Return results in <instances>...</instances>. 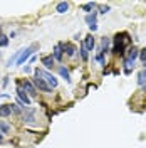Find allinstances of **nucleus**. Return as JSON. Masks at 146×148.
I'll return each mask as SVG.
<instances>
[{
	"instance_id": "f257e3e1",
	"label": "nucleus",
	"mask_w": 146,
	"mask_h": 148,
	"mask_svg": "<svg viewBox=\"0 0 146 148\" xmlns=\"http://www.w3.org/2000/svg\"><path fill=\"white\" fill-rule=\"evenodd\" d=\"M126 44H129V36L128 34H118L114 37V49H113V52L118 56H124Z\"/></svg>"
},
{
	"instance_id": "c85d7f7f",
	"label": "nucleus",
	"mask_w": 146,
	"mask_h": 148,
	"mask_svg": "<svg viewBox=\"0 0 146 148\" xmlns=\"http://www.w3.org/2000/svg\"><path fill=\"white\" fill-rule=\"evenodd\" d=\"M0 57H2V54H0Z\"/></svg>"
},
{
	"instance_id": "4be33fe9",
	"label": "nucleus",
	"mask_w": 146,
	"mask_h": 148,
	"mask_svg": "<svg viewBox=\"0 0 146 148\" xmlns=\"http://www.w3.org/2000/svg\"><path fill=\"white\" fill-rule=\"evenodd\" d=\"M5 46H9V39L5 36H0V47H5Z\"/></svg>"
},
{
	"instance_id": "aec40b11",
	"label": "nucleus",
	"mask_w": 146,
	"mask_h": 148,
	"mask_svg": "<svg viewBox=\"0 0 146 148\" xmlns=\"http://www.w3.org/2000/svg\"><path fill=\"white\" fill-rule=\"evenodd\" d=\"M79 52H81L82 61H87V57H89V54H87V49H86V46H84V44L81 46V51H79Z\"/></svg>"
},
{
	"instance_id": "f8f14e48",
	"label": "nucleus",
	"mask_w": 146,
	"mask_h": 148,
	"mask_svg": "<svg viewBox=\"0 0 146 148\" xmlns=\"http://www.w3.org/2000/svg\"><path fill=\"white\" fill-rule=\"evenodd\" d=\"M84 46H86V49H87V51H92V49H94L96 42H94V37H92L91 34L84 39Z\"/></svg>"
},
{
	"instance_id": "0eeeda50",
	"label": "nucleus",
	"mask_w": 146,
	"mask_h": 148,
	"mask_svg": "<svg viewBox=\"0 0 146 148\" xmlns=\"http://www.w3.org/2000/svg\"><path fill=\"white\" fill-rule=\"evenodd\" d=\"M17 96H18V99L24 103L25 106H30V103H32V101H30V96H29V94L24 91L22 88H17Z\"/></svg>"
},
{
	"instance_id": "ddd939ff",
	"label": "nucleus",
	"mask_w": 146,
	"mask_h": 148,
	"mask_svg": "<svg viewBox=\"0 0 146 148\" xmlns=\"http://www.w3.org/2000/svg\"><path fill=\"white\" fill-rule=\"evenodd\" d=\"M138 84H139V86H145L146 84V67L141 69L139 74H138Z\"/></svg>"
},
{
	"instance_id": "b1692460",
	"label": "nucleus",
	"mask_w": 146,
	"mask_h": 148,
	"mask_svg": "<svg viewBox=\"0 0 146 148\" xmlns=\"http://www.w3.org/2000/svg\"><path fill=\"white\" fill-rule=\"evenodd\" d=\"M109 12V5H99V14H106Z\"/></svg>"
},
{
	"instance_id": "a211bd4d",
	"label": "nucleus",
	"mask_w": 146,
	"mask_h": 148,
	"mask_svg": "<svg viewBox=\"0 0 146 148\" xmlns=\"http://www.w3.org/2000/svg\"><path fill=\"white\" fill-rule=\"evenodd\" d=\"M96 17H98V14H96V12L87 14V15H86V22H87L89 25H94V24H96Z\"/></svg>"
},
{
	"instance_id": "7ed1b4c3",
	"label": "nucleus",
	"mask_w": 146,
	"mask_h": 148,
	"mask_svg": "<svg viewBox=\"0 0 146 148\" xmlns=\"http://www.w3.org/2000/svg\"><path fill=\"white\" fill-rule=\"evenodd\" d=\"M34 84H35L40 91H44V92H50V91H52V88L44 81V77H42V74H40V69H39V67L34 69Z\"/></svg>"
},
{
	"instance_id": "bb28decb",
	"label": "nucleus",
	"mask_w": 146,
	"mask_h": 148,
	"mask_svg": "<svg viewBox=\"0 0 146 148\" xmlns=\"http://www.w3.org/2000/svg\"><path fill=\"white\" fill-rule=\"evenodd\" d=\"M3 141V135H2V131H0V143Z\"/></svg>"
},
{
	"instance_id": "a878e982",
	"label": "nucleus",
	"mask_w": 146,
	"mask_h": 148,
	"mask_svg": "<svg viewBox=\"0 0 146 148\" xmlns=\"http://www.w3.org/2000/svg\"><path fill=\"white\" fill-rule=\"evenodd\" d=\"M89 29H91L92 32H94V30H98V25H96V24H94V25H89Z\"/></svg>"
},
{
	"instance_id": "9d476101",
	"label": "nucleus",
	"mask_w": 146,
	"mask_h": 148,
	"mask_svg": "<svg viewBox=\"0 0 146 148\" xmlns=\"http://www.w3.org/2000/svg\"><path fill=\"white\" fill-rule=\"evenodd\" d=\"M22 86H24V91H27L30 96H35L37 92H35V88H34V84L30 83L29 79H25L24 83H22Z\"/></svg>"
},
{
	"instance_id": "cd10ccee",
	"label": "nucleus",
	"mask_w": 146,
	"mask_h": 148,
	"mask_svg": "<svg viewBox=\"0 0 146 148\" xmlns=\"http://www.w3.org/2000/svg\"><path fill=\"white\" fill-rule=\"evenodd\" d=\"M145 89H146V84H145Z\"/></svg>"
},
{
	"instance_id": "393cba45",
	"label": "nucleus",
	"mask_w": 146,
	"mask_h": 148,
	"mask_svg": "<svg viewBox=\"0 0 146 148\" xmlns=\"http://www.w3.org/2000/svg\"><path fill=\"white\" fill-rule=\"evenodd\" d=\"M139 59H141L143 62H146V49H143V51L139 52Z\"/></svg>"
},
{
	"instance_id": "20e7f679",
	"label": "nucleus",
	"mask_w": 146,
	"mask_h": 148,
	"mask_svg": "<svg viewBox=\"0 0 146 148\" xmlns=\"http://www.w3.org/2000/svg\"><path fill=\"white\" fill-rule=\"evenodd\" d=\"M22 111H24V113H22V120H24V123H27V125H35V110L24 106Z\"/></svg>"
},
{
	"instance_id": "2eb2a0df",
	"label": "nucleus",
	"mask_w": 146,
	"mask_h": 148,
	"mask_svg": "<svg viewBox=\"0 0 146 148\" xmlns=\"http://www.w3.org/2000/svg\"><path fill=\"white\" fill-rule=\"evenodd\" d=\"M10 113H12L10 104H2V106H0V116H9Z\"/></svg>"
},
{
	"instance_id": "f3484780",
	"label": "nucleus",
	"mask_w": 146,
	"mask_h": 148,
	"mask_svg": "<svg viewBox=\"0 0 146 148\" xmlns=\"http://www.w3.org/2000/svg\"><path fill=\"white\" fill-rule=\"evenodd\" d=\"M59 74H61V76L64 77V79L67 81V83H71V76H69V71L65 69L64 66H61V67H59Z\"/></svg>"
},
{
	"instance_id": "39448f33",
	"label": "nucleus",
	"mask_w": 146,
	"mask_h": 148,
	"mask_svg": "<svg viewBox=\"0 0 146 148\" xmlns=\"http://www.w3.org/2000/svg\"><path fill=\"white\" fill-rule=\"evenodd\" d=\"M37 49V46H30V47H25V49H22V52H20V56H18L17 59V64H24L25 61H27L29 57L32 56V52Z\"/></svg>"
},
{
	"instance_id": "5701e85b",
	"label": "nucleus",
	"mask_w": 146,
	"mask_h": 148,
	"mask_svg": "<svg viewBox=\"0 0 146 148\" xmlns=\"http://www.w3.org/2000/svg\"><path fill=\"white\" fill-rule=\"evenodd\" d=\"M10 108H12V111H14V113H17V114H22V113H24V111L18 108V104H10Z\"/></svg>"
},
{
	"instance_id": "423d86ee",
	"label": "nucleus",
	"mask_w": 146,
	"mask_h": 148,
	"mask_svg": "<svg viewBox=\"0 0 146 148\" xmlns=\"http://www.w3.org/2000/svg\"><path fill=\"white\" fill-rule=\"evenodd\" d=\"M40 74H42V77H44V81H46L50 88H57V79H55L54 74L47 73V71H44V69H40Z\"/></svg>"
},
{
	"instance_id": "4468645a",
	"label": "nucleus",
	"mask_w": 146,
	"mask_h": 148,
	"mask_svg": "<svg viewBox=\"0 0 146 148\" xmlns=\"http://www.w3.org/2000/svg\"><path fill=\"white\" fill-rule=\"evenodd\" d=\"M67 9H69V3H67V2H59L57 7H55V10H57L59 14H65Z\"/></svg>"
},
{
	"instance_id": "6e6552de",
	"label": "nucleus",
	"mask_w": 146,
	"mask_h": 148,
	"mask_svg": "<svg viewBox=\"0 0 146 148\" xmlns=\"http://www.w3.org/2000/svg\"><path fill=\"white\" fill-rule=\"evenodd\" d=\"M62 51H64V44H57L54 47V59L55 61H62V57H64Z\"/></svg>"
},
{
	"instance_id": "f03ea898",
	"label": "nucleus",
	"mask_w": 146,
	"mask_h": 148,
	"mask_svg": "<svg viewBox=\"0 0 146 148\" xmlns=\"http://www.w3.org/2000/svg\"><path fill=\"white\" fill-rule=\"evenodd\" d=\"M139 57V51L136 47H131L128 51V56L124 57V73L129 74L131 73V67H134V61Z\"/></svg>"
},
{
	"instance_id": "dca6fc26",
	"label": "nucleus",
	"mask_w": 146,
	"mask_h": 148,
	"mask_svg": "<svg viewBox=\"0 0 146 148\" xmlns=\"http://www.w3.org/2000/svg\"><path fill=\"white\" fill-rule=\"evenodd\" d=\"M64 52L69 56V57H72V56L76 54V47H74L72 44H64Z\"/></svg>"
},
{
	"instance_id": "412c9836",
	"label": "nucleus",
	"mask_w": 146,
	"mask_h": 148,
	"mask_svg": "<svg viewBox=\"0 0 146 148\" xmlns=\"http://www.w3.org/2000/svg\"><path fill=\"white\" fill-rule=\"evenodd\" d=\"M0 130H2V133H9V131H10V126H9V125H5L3 121H0Z\"/></svg>"
},
{
	"instance_id": "6ab92c4d",
	"label": "nucleus",
	"mask_w": 146,
	"mask_h": 148,
	"mask_svg": "<svg viewBox=\"0 0 146 148\" xmlns=\"http://www.w3.org/2000/svg\"><path fill=\"white\" fill-rule=\"evenodd\" d=\"M94 7H96V3H94V2H89V3H84L81 9L84 10V12H91V10L94 9Z\"/></svg>"
},
{
	"instance_id": "1a4fd4ad",
	"label": "nucleus",
	"mask_w": 146,
	"mask_h": 148,
	"mask_svg": "<svg viewBox=\"0 0 146 148\" xmlns=\"http://www.w3.org/2000/svg\"><path fill=\"white\" fill-rule=\"evenodd\" d=\"M54 64H55V59H54V56L52 54L50 56H44V57H42V66H44V67L50 69Z\"/></svg>"
},
{
	"instance_id": "9b49d317",
	"label": "nucleus",
	"mask_w": 146,
	"mask_h": 148,
	"mask_svg": "<svg viewBox=\"0 0 146 148\" xmlns=\"http://www.w3.org/2000/svg\"><path fill=\"white\" fill-rule=\"evenodd\" d=\"M109 44H111L109 37H102V39H101V47H99V52H102V54H106V52L109 51Z\"/></svg>"
}]
</instances>
